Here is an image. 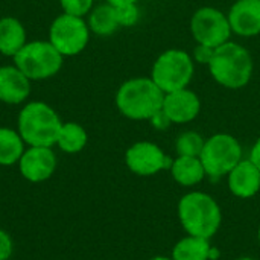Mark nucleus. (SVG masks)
<instances>
[{
	"instance_id": "nucleus-18",
	"label": "nucleus",
	"mask_w": 260,
	"mask_h": 260,
	"mask_svg": "<svg viewBox=\"0 0 260 260\" xmlns=\"http://www.w3.org/2000/svg\"><path fill=\"white\" fill-rule=\"evenodd\" d=\"M212 244L209 239L187 235L172 248V260H210Z\"/></svg>"
},
{
	"instance_id": "nucleus-1",
	"label": "nucleus",
	"mask_w": 260,
	"mask_h": 260,
	"mask_svg": "<svg viewBox=\"0 0 260 260\" xmlns=\"http://www.w3.org/2000/svg\"><path fill=\"white\" fill-rule=\"evenodd\" d=\"M178 219L183 230L197 238L212 239L222 224V210L209 193L192 190L178 201Z\"/></svg>"
},
{
	"instance_id": "nucleus-21",
	"label": "nucleus",
	"mask_w": 260,
	"mask_h": 260,
	"mask_svg": "<svg viewBox=\"0 0 260 260\" xmlns=\"http://www.w3.org/2000/svg\"><path fill=\"white\" fill-rule=\"evenodd\" d=\"M88 136L82 125L76 122H66L59 129L56 146L66 154H78L87 145Z\"/></svg>"
},
{
	"instance_id": "nucleus-9",
	"label": "nucleus",
	"mask_w": 260,
	"mask_h": 260,
	"mask_svg": "<svg viewBox=\"0 0 260 260\" xmlns=\"http://www.w3.org/2000/svg\"><path fill=\"white\" fill-rule=\"evenodd\" d=\"M190 32L198 44H206L213 49L230 41L233 34L229 17L213 6H204L193 12L190 20Z\"/></svg>"
},
{
	"instance_id": "nucleus-26",
	"label": "nucleus",
	"mask_w": 260,
	"mask_h": 260,
	"mask_svg": "<svg viewBox=\"0 0 260 260\" xmlns=\"http://www.w3.org/2000/svg\"><path fill=\"white\" fill-rule=\"evenodd\" d=\"M12 250H14V244L11 236L0 229V260H8L12 256Z\"/></svg>"
},
{
	"instance_id": "nucleus-22",
	"label": "nucleus",
	"mask_w": 260,
	"mask_h": 260,
	"mask_svg": "<svg viewBox=\"0 0 260 260\" xmlns=\"http://www.w3.org/2000/svg\"><path fill=\"white\" fill-rule=\"evenodd\" d=\"M206 139L197 131H184L175 140L177 155L184 157H200L204 148Z\"/></svg>"
},
{
	"instance_id": "nucleus-7",
	"label": "nucleus",
	"mask_w": 260,
	"mask_h": 260,
	"mask_svg": "<svg viewBox=\"0 0 260 260\" xmlns=\"http://www.w3.org/2000/svg\"><path fill=\"white\" fill-rule=\"evenodd\" d=\"M200 160L204 166L206 175L219 180L227 177L242 160V146L232 134L218 133L206 140Z\"/></svg>"
},
{
	"instance_id": "nucleus-19",
	"label": "nucleus",
	"mask_w": 260,
	"mask_h": 260,
	"mask_svg": "<svg viewBox=\"0 0 260 260\" xmlns=\"http://www.w3.org/2000/svg\"><path fill=\"white\" fill-rule=\"evenodd\" d=\"M90 30L99 37H108L117 30L119 23L116 17V8L110 3L99 5L90 11L88 21H87Z\"/></svg>"
},
{
	"instance_id": "nucleus-2",
	"label": "nucleus",
	"mask_w": 260,
	"mask_h": 260,
	"mask_svg": "<svg viewBox=\"0 0 260 260\" xmlns=\"http://www.w3.org/2000/svg\"><path fill=\"white\" fill-rule=\"evenodd\" d=\"M253 69L254 64L248 49L233 41H227L216 47L209 64L212 78L219 85L230 90H239L248 85Z\"/></svg>"
},
{
	"instance_id": "nucleus-15",
	"label": "nucleus",
	"mask_w": 260,
	"mask_h": 260,
	"mask_svg": "<svg viewBox=\"0 0 260 260\" xmlns=\"http://www.w3.org/2000/svg\"><path fill=\"white\" fill-rule=\"evenodd\" d=\"M30 94V79L17 66L0 67V102L23 104Z\"/></svg>"
},
{
	"instance_id": "nucleus-29",
	"label": "nucleus",
	"mask_w": 260,
	"mask_h": 260,
	"mask_svg": "<svg viewBox=\"0 0 260 260\" xmlns=\"http://www.w3.org/2000/svg\"><path fill=\"white\" fill-rule=\"evenodd\" d=\"M111 6H120V5H128V3H137V0H107Z\"/></svg>"
},
{
	"instance_id": "nucleus-23",
	"label": "nucleus",
	"mask_w": 260,
	"mask_h": 260,
	"mask_svg": "<svg viewBox=\"0 0 260 260\" xmlns=\"http://www.w3.org/2000/svg\"><path fill=\"white\" fill-rule=\"evenodd\" d=\"M114 8H116V17H117L119 26L131 27L139 21L140 11L137 8V3H128V5H120Z\"/></svg>"
},
{
	"instance_id": "nucleus-8",
	"label": "nucleus",
	"mask_w": 260,
	"mask_h": 260,
	"mask_svg": "<svg viewBox=\"0 0 260 260\" xmlns=\"http://www.w3.org/2000/svg\"><path fill=\"white\" fill-rule=\"evenodd\" d=\"M90 40V27L82 17L69 14L58 15L49 29V41L62 56L81 53Z\"/></svg>"
},
{
	"instance_id": "nucleus-31",
	"label": "nucleus",
	"mask_w": 260,
	"mask_h": 260,
	"mask_svg": "<svg viewBox=\"0 0 260 260\" xmlns=\"http://www.w3.org/2000/svg\"><path fill=\"white\" fill-rule=\"evenodd\" d=\"M236 260H257V259H253V257H239V259Z\"/></svg>"
},
{
	"instance_id": "nucleus-30",
	"label": "nucleus",
	"mask_w": 260,
	"mask_h": 260,
	"mask_svg": "<svg viewBox=\"0 0 260 260\" xmlns=\"http://www.w3.org/2000/svg\"><path fill=\"white\" fill-rule=\"evenodd\" d=\"M149 260H172V257H166V256H155V257H152V259Z\"/></svg>"
},
{
	"instance_id": "nucleus-12",
	"label": "nucleus",
	"mask_w": 260,
	"mask_h": 260,
	"mask_svg": "<svg viewBox=\"0 0 260 260\" xmlns=\"http://www.w3.org/2000/svg\"><path fill=\"white\" fill-rule=\"evenodd\" d=\"M161 108L172 123L183 125L198 117L201 111V101L195 91L189 88H181L166 93Z\"/></svg>"
},
{
	"instance_id": "nucleus-17",
	"label": "nucleus",
	"mask_w": 260,
	"mask_h": 260,
	"mask_svg": "<svg viewBox=\"0 0 260 260\" xmlns=\"http://www.w3.org/2000/svg\"><path fill=\"white\" fill-rule=\"evenodd\" d=\"M26 44V29L20 20L14 17L0 18V53L15 56Z\"/></svg>"
},
{
	"instance_id": "nucleus-4",
	"label": "nucleus",
	"mask_w": 260,
	"mask_h": 260,
	"mask_svg": "<svg viewBox=\"0 0 260 260\" xmlns=\"http://www.w3.org/2000/svg\"><path fill=\"white\" fill-rule=\"evenodd\" d=\"M165 93L151 78L125 81L116 93V107L126 119L149 120L163 107Z\"/></svg>"
},
{
	"instance_id": "nucleus-27",
	"label": "nucleus",
	"mask_w": 260,
	"mask_h": 260,
	"mask_svg": "<svg viewBox=\"0 0 260 260\" xmlns=\"http://www.w3.org/2000/svg\"><path fill=\"white\" fill-rule=\"evenodd\" d=\"M149 122H151V125H152L155 129H158V131H165V129H168V128L172 125L171 119H169L168 114L163 111V108L158 110V111L149 119Z\"/></svg>"
},
{
	"instance_id": "nucleus-14",
	"label": "nucleus",
	"mask_w": 260,
	"mask_h": 260,
	"mask_svg": "<svg viewBox=\"0 0 260 260\" xmlns=\"http://www.w3.org/2000/svg\"><path fill=\"white\" fill-rule=\"evenodd\" d=\"M227 186L236 198H253L260 192V171L250 158H242L227 175Z\"/></svg>"
},
{
	"instance_id": "nucleus-25",
	"label": "nucleus",
	"mask_w": 260,
	"mask_h": 260,
	"mask_svg": "<svg viewBox=\"0 0 260 260\" xmlns=\"http://www.w3.org/2000/svg\"><path fill=\"white\" fill-rule=\"evenodd\" d=\"M213 53H215V49L210 47V46H206V44H198L195 46L193 49V61L198 62V64H204V66H209L212 58H213Z\"/></svg>"
},
{
	"instance_id": "nucleus-24",
	"label": "nucleus",
	"mask_w": 260,
	"mask_h": 260,
	"mask_svg": "<svg viewBox=\"0 0 260 260\" xmlns=\"http://www.w3.org/2000/svg\"><path fill=\"white\" fill-rule=\"evenodd\" d=\"M64 14L75 17H85L93 9V0H59Z\"/></svg>"
},
{
	"instance_id": "nucleus-32",
	"label": "nucleus",
	"mask_w": 260,
	"mask_h": 260,
	"mask_svg": "<svg viewBox=\"0 0 260 260\" xmlns=\"http://www.w3.org/2000/svg\"><path fill=\"white\" fill-rule=\"evenodd\" d=\"M257 239H259V244H260V225H259V232H257Z\"/></svg>"
},
{
	"instance_id": "nucleus-6",
	"label": "nucleus",
	"mask_w": 260,
	"mask_h": 260,
	"mask_svg": "<svg viewBox=\"0 0 260 260\" xmlns=\"http://www.w3.org/2000/svg\"><path fill=\"white\" fill-rule=\"evenodd\" d=\"M62 55L52 46L50 41L26 43L14 56L17 66L30 81H43L59 73L62 67Z\"/></svg>"
},
{
	"instance_id": "nucleus-16",
	"label": "nucleus",
	"mask_w": 260,
	"mask_h": 260,
	"mask_svg": "<svg viewBox=\"0 0 260 260\" xmlns=\"http://www.w3.org/2000/svg\"><path fill=\"white\" fill-rule=\"evenodd\" d=\"M171 175L175 183L183 187H193L204 181L206 171L200 157H184L178 155L171 165Z\"/></svg>"
},
{
	"instance_id": "nucleus-28",
	"label": "nucleus",
	"mask_w": 260,
	"mask_h": 260,
	"mask_svg": "<svg viewBox=\"0 0 260 260\" xmlns=\"http://www.w3.org/2000/svg\"><path fill=\"white\" fill-rule=\"evenodd\" d=\"M248 158L256 165V168L260 171V137L254 142V145L251 146V151H250V157Z\"/></svg>"
},
{
	"instance_id": "nucleus-20",
	"label": "nucleus",
	"mask_w": 260,
	"mask_h": 260,
	"mask_svg": "<svg viewBox=\"0 0 260 260\" xmlns=\"http://www.w3.org/2000/svg\"><path fill=\"white\" fill-rule=\"evenodd\" d=\"M24 142L18 131L0 126V166H12L18 163L24 152Z\"/></svg>"
},
{
	"instance_id": "nucleus-11",
	"label": "nucleus",
	"mask_w": 260,
	"mask_h": 260,
	"mask_svg": "<svg viewBox=\"0 0 260 260\" xmlns=\"http://www.w3.org/2000/svg\"><path fill=\"white\" fill-rule=\"evenodd\" d=\"M18 169L24 180L43 183L49 180L56 169V155L47 146H29L18 160Z\"/></svg>"
},
{
	"instance_id": "nucleus-13",
	"label": "nucleus",
	"mask_w": 260,
	"mask_h": 260,
	"mask_svg": "<svg viewBox=\"0 0 260 260\" xmlns=\"http://www.w3.org/2000/svg\"><path fill=\"white\" fill-rule=\"evenodd\" d=\"M227 17L233 34L245 38L260 34V0H236Z\"/></svg>"
},
{
	"instance_id": "nucleus-5",
	"label": "nucleus",
	"mask_w": 260,
	"mask_h": 260,
	"mask_svg": "<svg viewBox=\"0 0 260 260\" xmlns=\"http://www.w3.org/2000/svg\"><path fill=\"white\" fill-rule=\"evenodd\" d=\"M195 73L193 58L183 49H168L158 55L151 70V79L166 94L187 88Z\"/></svg>"
},
{
	"instance_id": "nucleus-3",
	"label": "nucleus",
	"mask_w": 260,
	"mask_h": 260,
	"mask_svg": "<svg viewBox=\"0 0 260 260\" xmlns=\"http://www.w3.org/2000/svg\"><path fill=\"white\" fill-rule=\"evenodd\" d=\"M17 126L18 134L27 146L52 148L56 145L62 122L50 105L34 101L26 104L18 113Z\"/></svg>"
},
{
	"instance_id": "nucleus-10",
	"label": "nucleus",
	"mask_w": 260,
	"mask_h": 260,
	"mask_svg": "<svg viewBox=\"0 0 260 260\" xmlns=\"http://www.w3.org/2000/svg\"><path fill=\"white\" fill-rule=\"evenodd\" d=\"M174 158L152 142H137L125 152L126 168L139 177H152L161 171H169Z\"/></svg>"
}]
</instances>
